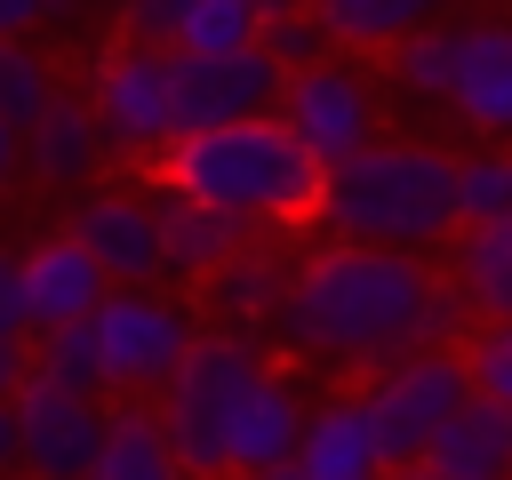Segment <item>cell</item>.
<instances>
[{
	"label": "cell",
	"mask_w": 512,
	"mask_h": 480,
	"mask_svg": "<svg viewBox=\"0 0 512 480\" xmlns=\"http://www.w3.org/2000/svg\"><path fill=\"white\" fill-rule=\"evenodd\" d=\"M264 368H272V360H264V344L224 336V328H200V344L184 352V368H176V376H168V392L152 400L192 480H224L232 416H240V400H248V384H256Z\"/></svg>",
	"instance_id": "cell-4"
},
{
	"label": "cell",
	"mask_w": 512,
	"mask_h": 480,
	"mask_svg": "<svg viewBox=\"0 0 512 480\" xmlns=\"http://www.w3.org/2000/svg\"><path fill=\"white\" fill-rule=\"evenodd\" d=\"M0 344H32V312H24V248L0 240Z\"/></svg>",
	"instance_id": "cell-31"
},
{
	"label": "cell",
	"mask_w": 512,
	"mask_h": 480,
	"mask_svg": "<svg viewBox=\"0 0 512 480\" xmlns=\"http://www.w3.org/2000/svg\"><path fill=\"white\" fill-rule=\"evenodd\" d=\"M112 136V152H176V56L144 40H112L80 88Z\"/></svg>",
	"instance_id": "cell-7"
},
{
	"label": "cell",
	"mask_w": 512,
	"mask_h": 480,
	"mask_svg": "<svg viewBox=\"0 0 512 480\" xmlns=\"http://www.w3.org/2000/svg\"><path fill=\"white\" fill-rule=\"evenodd\" d=\"M32 384V344H0V400H16Z\"/></svg>",
	"instance_id": "cell-34"
},
{
	"label": "cell",
	"mask_w": 512,
	"mask_h": 480,
	"mask_svg": "<svg viewBox=\"0 0 512 480\" xmlns=\"http://www.w3.org/2000/svg\"><path fill=\"white\" fill-rule=\"evenodd\" d=\"M80 8H128V0H56V24H64V16H80Z\"/></svg>",
	"instance_id": "cell-37"
},
{
	"label": "cell",
	"mask_w": 512,
	"mask_h": 480,
	"mask_svg": "<svg viewBox=\"0 0 512 480\" xmlns=\"http://www.w3.org/2000/svg\"><path fill=\"white\" fill-rule=\"evenodd\" d=\"M8 472H24V416H16V400H0V480Z\"/></svg>",
	"instance_id": "cell-33"
},
{
	"label": "cell",
	"mask_w": 512,
	"mask_h": 480,
	"mask_svg": "<svg viewBox=\"0 0 512 480\" xmlns=\"http://www.w3.org/2000/svg\"><path fill=\"white\" fill-rule=\"evenodd\" d=\"M456 216H464V232L512 216V144H480L456 160Z\"/></svg>",
	"instance_id": "cell-25"
},
{
	"label": "cell",
	"mask_w": 512,
	"mask_h": 480,
	"mask_svg": "<svg viewBox=\"0 0 512 480\" xmlns=\"http://www.w3.org/2000/svg\"><path fill=\"white\" fill-rule=\"evenodd\" d=\"M40 24H56V0H0V40H32Z\"/></svg>",
	"instance_id": "cell-32"
},
{
	"label": "cell",
	"mask_w": 512,
	"mask_h": 480,
	"mask_svg": "<svg viewBox=\"0 0 512 480\" xmlns=\"http://www.w3.org/2000/svg\"><path fill=\"white\" fill-rule=\"evenodd\" d=\"M32 376H40V384H64V392L104 400V352H96V320L56 328V336H32Z\"/></svg>",
	"instance_id": "cell-26"
},
{
	"label": "cell",
	"mask_w": 512,
	"mask_h": 480,
	"mask_svg": "<svg viewBox=\"0 0 512 480\" xmlns=\"http://www.w3.org/2000/svg\"><path fill=\"white\" fill-rule=\"evenodd\" d=\"M256 40H264V16L248 0H200L192 24H184V40H176V56H240Z\"/></svg>",
	"instance_id": "cell-27"
},
{
	"label": "cell",
	"mask_w": 512,
	"mask_h": 480,
	"mask_svg": "<svg viewBox=\"0 0 512 480\" xmlns=\"http://www.w3.org/2000/svg\"><path fill=\"white\" fill-rule=\"evenodd\" d=\"M464 400H472L464 352H416V360L368 376V384H360V408H368V432H376V448H384V472H416V464L440 448V432L456 424Z\"/></svg>",
	"instance_id": "cell-5"
},
{
	"label": "cell",
	"mask_w": 512,
	"mask_h": 480,
	"mask_svg": "<svg viewBox=\"0 0 512 480\" xmlns=\"http://www.w3.org/2000/svg\"><path fill=\"white\" fill-rule=\"evenodd\" d=\"M296 248L288 240H248L208 288H200V304H208V320L224 328V336H248V344H272V328H280V312H288V288H296Z\"/></svg>",
	"instance_id": "cell-12"
},
{
	"label": "cell",
	"mask_w": 512,
	"mask_h": 480,
	"mask_svg": "<svg viewBox=\"0 0 512 480\" xmlns=\"http://www.w3.org/2000/svg\"><path fill=\"white\" fill-rule=\"evenodd\" d=\"M464 368H472V392H480V400L512 408V320H504V328H480V336L464 344Z\"/></svg>",
	"instance_id": "cell-29"
},
{
	"label": "cell",
	"mask_w": 512,
	"mask_h": 480,
	"mask_svg": "<svg viewBox=\"0 0 512 480\" xmlns=\"http://www.w3.org/2000/svg\"><path fill=\"white\" fill-rule=\"evenodd\" d=\"M192 8H200V0H128V8H120V40H144V48H168V56H176Z\"/></svg>",
	"instance_id": "cell-30"
},
{
	"label": "cell",
	"mask_w": 512,
	"mask_h": 480,
	"mask_svg": "<svg viewBox=\"0 0 512 480\" xmlns=\"http://www.w3.org/2000/svg\"><path fill=\"white\" fill-rule=\"evenodd\" d=\"M248 248V232L232 224V216H216V208H200V200H184V192H168L160 184V256H168V280H216L232 256Z\"/></svg>",
	"instance_id": "cell-19"
},
{
	"label": "cell",
	"mask_w": 512,
	"mask_h": 480,
	"mask_svg": "<svg viewBox=\"0 0 512 480\" xmlns=\"http://www.w3.org/2000/svg\"><path fill=\"white\" fill-rule=\"evenodd\" d=\"M392 480H440V472H432V464H416V472H392Z\"/></svg>",
	"instance_id": "cell-38"
},
{
	"label": "cell",
	"mask_w": 512,
	"mask_h": 480,
	"mask_svg": "<svg viewBox=\"0 0 512 480\" xmlns=\"http://www.w3.org/2000/svg\"><path fill=\"white\" fill-rule=\"evenodd\" d=\"M192 344H200V320H192L168 288H112L104 312H96L104 392H120V400H144V392L160 400Z\"/></svg>",
	"instance_id": "cell-6"
},
{
	"label": "cell",
	"mask_w": 512,
	"mask_h": 480,
	"mask_svg": "<svg viewBox=\"0 0 512 480\" xmlns=\"http://www.w3.org/2000/svg\"><path fill=\"white\" fill-rule=\"evenodd\" d=\"M448 280L464 288V304L480 312V328H504L512 320V216L504 224H480V232H456Z\"/></svg>",
	"instance_id": "cell-21"
},
{
	"label": "cell",
	"mask_w": 512,
	"mask_h": 480,
	"mask_svg": "<svg viewBox=\"0 0 512 480\" xmlns=\"http://www.w3.org/2000/svg\"><path fill=\"white\" fill-rule=\"evenodd\" d=\"M104 296H112V280H104V264L72 232H48V240L24 248V312H32V336H56V328L96 320Z\"/></svg>",
	"instance_id": "cell-16"
},
{
	"label": "cell",
	"mask_w": 512,
	"mask_h": 480,
	"mask_svg": "<svg viewBox=\"0 0 512 480\" xmlns=\"http://www.w3.org/2000/svg\"><path fill=\"white\" fill-rule=\"evenodd\" d=\"M64 232L104 264L112 288H160L168 256H160V192L144 184H96L80 200H64Z\"/></svg>",
	"instance_id": "cell-9"
},
{
	"label": "cell",
	"mask_w": 512,
	"mask_h": 480,
	"mask_svg": "<svg viewBox=\"0 0 512 480\" xmlns=\"http://www.w3.org/2000/svg\"><path fill=\"white\" fill-rule=\"evenodd\" d=\"M488 8H504V16H512V0H488Z\"/></svg>",
	"instance_id": "cell-40"
},
{
	"label": "cell",
	"mask_w": 512,
	"mask_h": 480,
	"mask_svg": "<svg viewBox=\"0 0 512 480\" xmlns=\"http://www.w3.org/2000/svg\"><path fill=\"white\" fill-rule=\"evenodd\" d=\"M296 472H304V480H392V472H384V448H376V432H368L360 392H328V400H312Z\"/></svg>",
	"instance_id": "cell-17"
},
{
	"label": "cell",
	"mask_w": 512,
	"mask_h": 480,
	"mask_svg": "<svg viewBox=\"0 0 512 480\" xmlns=\"http://www.w3.org/2000/svg\"><path fill=\"white\" fill-rule=\"evenodd\" d=\"M88 480H192V472H184L160 408L144 400V408H112V432H104V456Z\"/></svg>",
	"instance_id": "cell-22"
},
{
	"label": "cell",
	"mask_w": 512,
	"mask_h": 480,
	"mask_svg": "<svg viewBox=\"0 0 512 480\" xmlns=\"http://www.w3.org/2000/svg\"><path fill=\"white\" fill-rule=\"evenodd\" d=\"M480 144H512V16H456V104Z\"/></svg>",
	"instance_id": "cell-14"
},
{
	"label": "cell",
	"mask_w": 512,
	"mask_h": 480,
	"mask_svg": "<svg viewBox=\"0 0 512 480\" xmlns=\"http://www.w3.org/2000/svg\"><path fill=\"white\" fill-rule=\"evenodd\" d=\"M384 72H392V88H400L408 104L448 112V104H456V24H432V32H416L408 48H392Z\"/></svg>",
	"instance_id": "cell-23"
},
{
	"label": "cell",
	"mask_w": 512,
	"mask_h": 480,
	"mask_svg": "<svg viewBox=\"0 0 512 480\" xmlns=\"http://www.w3.org/2000/svg\"><path fill=\"white\" fill-rule=\"evenodd\" d=\"M64 96L56 64L32 48V40H0V120L8 128H40V112Z\"/></svg>",
	"instance_id": "cell-24"
},
{
	"label": "cell",
	"mask_w": 512,
	"mask_h": 480,
	"mask_svg": "<svg viewBox=\"0 0 512 480\" xmlns=\"http://www.w3.org/2000/svg\"><path fill=\"white\" fill-rule=\"evenodd\" d=\"M424 464L440 480H512V408H496V400L472 392Z\"/></svg>",
	"instance_id": "cell-20"
},
{
	"label": "cell",
	"mask_w": 512,
	"mask_h": 480,
	"mask_svg": "<svg viewBox=\"0 0 512 480\" xmlns=\"http://www.w3.org/2000/svg\"><path fill=\"white\" fill-rule=\"evenodd\" d=\"M104 160H112V136H104V120H96V104L72 96V88L40 112V128H24V176H32L40 192L80 200V192L104 184Z\"/></svg>",
	"instance_id": "cell-15"
},
{
	"label": "cell",
	"mask_w": 512,
	"mask_h": 480,
	"mask_svg": "<svg viewBox=\"0 0 512 480\" xmlns=\"http://www.w3.org/2000/svg\"><path fill=\"white\" fill-rule=\"evenodd\" d=\"M280 120H288V136H296L320 168H344V160H360L368 144H384V88H376L352 56H328V64H312V72L288 80Z\"/></svg>",
	"instance_id": "cell-8"
},
{
	"label": "cell",
	"mask_w": 512,
	"mask_h": 480,
	"mask_svg": "<svg viewBox=\"0 0 512 480\" xmlns=\"http://www.w3.org/2000/svg\"><path fill=\"white\" fill-rule=\"evenodd\" d=\"M16 168H24V128H8V120H0V192H8V176H16Z\"/></svg>",
	"instance_id": "cell-35"
},
{
	"label": "cell",
	"mask_w": 512,
	"mask_h": 480,
	"mask_svg": "<svg viewBox=\"0 0 512 480\" xmlns=\"http://www.w3.org/2000/svg\"><path fill=\"white\" fill-rule=\"evenodd\" d=\"M448 8H456V0H312V16L328 24L336 56H392V48H408L416 32L456 24Z\"/></svg>",
	"instance_id": "cell-18"
},
{
	"label": "cell",
	"mask_w": 512,
	"mask_h": 480,
	"mask_svg": "<svg viewBox=\"0 0 512 480\" xmlns=\"http://www.w3.org/2000/svg\"><path fill=\"white\" fill-rule=\"evenodd\" d=\"M280 96H288V72L264 48H240V56H176V144L184 136L240 128V120H280Z\"/></svg>",
	"instance_id": "cell-10"
},
{
	"label": "cell",
	"mask_w": 512,
	"mask_h": 480,
	"mask_svg": "<svg viewBox=\"0 0 512 480\" xmlns=\"http://www.w3.org/2000/svg\"><path fill=\"white\" fill-rule=\"evenodd\" d=\"M16 416H24V480H88L96 472L112 408H96L88 392H64V384L32 376L16 392Z\"/></svg>",
	"instance_id": "cell-11"
},
{
	"label": "cell",
	"mask_w": 512,
	"mask_h": 480,
	"mask_svg": "<svg viewBox=\"0 0 512 480\" xmlns=\"http://www.w3.org/2000/svg\"><path fill=\"white\" fill-rule=\"evenodd\" d=\"M256 48H264V56H272V64H280V72H288V80H296V72H312V64H328V56H336V40H328V24H320V16H312V8H296V16H272V24H264V40H256Z\"/></svg>",
	"instance_id": "cell-28"
},
{
	"label": "cell",
	"mask_w": 512,
	"mask_h": 480,
	"mask_svg": "<svg viewBox=\"0 0 512 480\" xmlns=\"http://www.w3.org/2000/svg\"><path fill=\"white\" fill-rule=\"evenodd\" d=\"M304 424H312V400L288 368H264L232 416V440H224V480H264V472H288L296 448H304Z\"/></svg>",
	"instance_id": "cell-13"
},
{
	"label": "cell",
	"mask_w": 512,
	"mask_h": 480,
	"mask_svg": "<svg viewBox=\"0 0 512 480\" xmlns=\"http://www.w3.org/2000/svg\"><path fill=\"white\" fill-rule=\"evenodd\" d=\"M432 288H440V272L424 256L320 240L296 264V288H288V312H280L272 344L304 368L384 376V368L416 360V328H424Z\"/></svg>",
	"instance_id": "cell-1"
},
{
	"label": "cell",
	"mask_w": 512,
	"mask_h": 480,
	"mask_svg": "<svg viewBox=\"0 0 512 480\" xmlns=\"http://www.w3.org/2000/svg\"><path fill=\"white\" fill-rule=\"evenodd\" d=\"M264 480H304V472H296V464H288V472H264Z\"/></svg>",
	"instance_id": "cell-39"
},
{
	"label": "cell",
	"mask_w": 512,
	"mask_h": 480,
	"mask_svg": "<svg viewBox=\"0 0 512 480\" xmlns=\"http://www.w3.org/2000/svg\"><path fill=\"white\" fill-rule=\"evenodd\" d=\"M160 184L232 216L248 240H280L288 224L320 216V200H328V168L288 136V120H240L216 136H184L160 160Z\"/></svg>",
	"instance_id": "cell-2"
},
{
	"label": "cell",
	"mask_w": 512,
	"mask_h": 480,
	"mask_svg": "<svg viewBox=\"0 0 512 480\" xmlns=\"http://www.w3.org/2000/svg\"><path fill=\"white\" fill-rule=\"evenodd\" d=\"M320 232L352 240V248H392V256H424L440 240L464 232L456 216V160L424 136H384L360 160L328 168V200H320Z\"/></svg>",
	"instance_id": "cell-3"
},
{
	"label": "cell",
	"mask_w": 512,
	"mask_h": 480,
	"mask_svg": "<svg viewBox=\"0 0 512 480\" xmlns=\"http://www.w3.org/2000/svg\"><path fill=\"white\" fill-rule=\"evenodd\" d=\"M248 8H256V16L272 24V16H296V8H312V0H248Z\"/></svg>",
	"instance_id": "cell-36"
}]
</instances>
